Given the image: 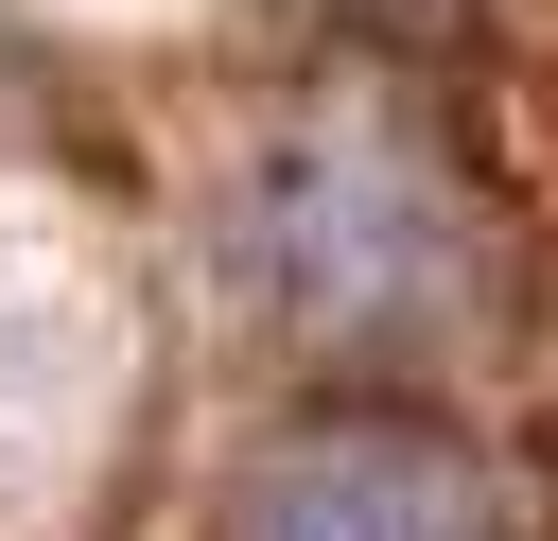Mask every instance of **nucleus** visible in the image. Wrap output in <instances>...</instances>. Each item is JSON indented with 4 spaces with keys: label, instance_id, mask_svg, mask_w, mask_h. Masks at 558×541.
<instances>
[{
    "label": "nucleus",
    "instance_id": "nucleus-1",
    "mask_svg": "<svg viewBox=\"0 0 558 541\" xmlns=\"http://www.w3.org/2000/svg\"><path fill=\"white\" fill-rule=\"evenodd\" d=\"M244 541H506V506L436 419H314L244 471Z\"/></svg>",
    "mask_w": 558,
    "mask_h": 541
}]
</instances>
